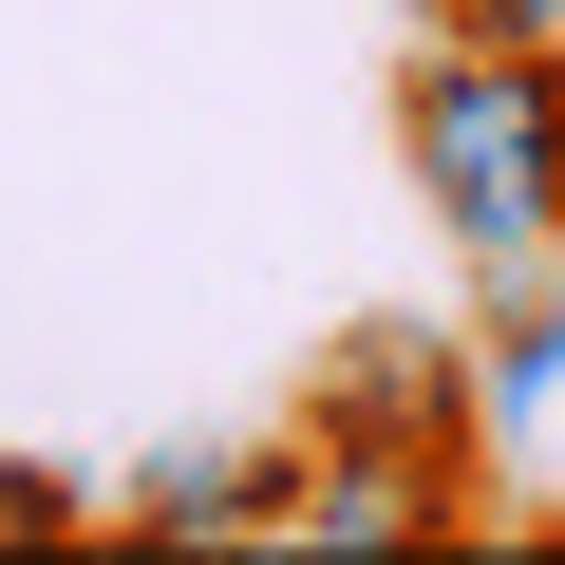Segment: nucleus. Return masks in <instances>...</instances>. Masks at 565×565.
I'll list each match as a JSON object with an SVG mask.
<instances>
[{"label": "nucleus", "mask_w": 565, "mask_h": 565, "mask_svg": "<svg viewBox=\"0 0 565 565\" xmlns=\"http://www.w3.org/2000/svg\"><path fill=\"white\" fill-rule=\"evenodd\" d=\"M396 151H415V207L452 226L471 282L565 264V39H452V20H415Z\"/></svg>", "instance_id": "nucleus-1"}, {"label": "nucleus", "mask_w": 565, "mask_h": 565, "mask_svg": "<svg viewBox=\"0 0 565 565\" xmlns=\"http://www.w3.org/2000/svg\"><path fill=\"white\" fill-rule=\"evenodd\" d=\"M302 452H434V471H490V396H471V340L434 321H359L302 396Z\"/></svg>", "instance_id": "nucleus-2"}, {"label": "nucleus", "mask_w": 565, "mask_h": 565, "mask_svg": "<svg viewBox=\"0 0 565 565\" xmlns=\"http://www.w3.org/2000/svg\"><path fill=\"white\" fill-rule=\"evenodd\" d=\"M452 527H471V471L434 452H302V490H282V546H321V565H396Z\"/></svg>", "instance_id": "nucleus-3"}, {"label": "nucleus", "mask_w": 565, "mask_h": 565, "mask_svg": "<svg viewBox=\"0 0 565 565\" xmlns=\"http://www.w3.org/2000/svg\"><path fill=\"white\" fill-rule=\"evenodd\" d=\"M282 490H302V434L151 452V471H132V509H95V527H132V546H282Z\"/></svg>", "instance_id": "nucleus-4"}, {"label": "nucleus", "mask_w": 565, "mask_h": 565, "mask_svg": "<svg viewBox=\"0 0 565 565\" xmlns=\"http://www.w3.org/2000/svg\"><path fill=\"white\" fill-rule=\"evenodd\" d=\"M0 546H95V490L39 471V452H0Z\"/></svg>", "instance_id": "nucleus-5"}, {"label": "nucleus", "mask_w": 565, "mask_h": 565, "mask_svg": "<svg viewBox=\"0 0 565 565\" xmlns=\"http://www.w3.org/2000/svg\"><path fill=\"white\" fill-rule=\"evenodd\" d=\"M415 20H452V39H565V0H415Z\"/></svg>", "instance_id": "nucleus-6"}, {"label": "nucleus", "mask_w": 565, "mask_h": 565, "mask_svg": "<svg viewBox=\"0 0 565 565\" xmlns=\"http://www.w3.org/2000/svg\"><path fill=\"white\" fill-rule=\"evenodd\" d=\"M546 302H565V264H546Z\"/></svg>", "instance_id": "nucleus-7"}]
</instances>
